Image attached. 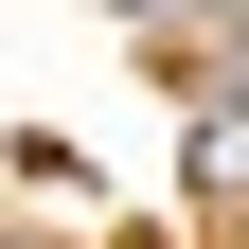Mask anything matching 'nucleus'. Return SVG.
<instances>
[{
    "label": "nucleus",
    "instance_id": "1",
    "mask_svg": "<svg viewBox=\"0 0 249 249\" xmlns=\"http://www.w3.org/2000/svg\"><path fill=\"white\" fill-rule=\"evenodd\" d=\"M196 196L249 231V107H231V89H196Z\"/></svg>",
    "mask_w": 249,
    "mask_h": 249
}]
</instances>
